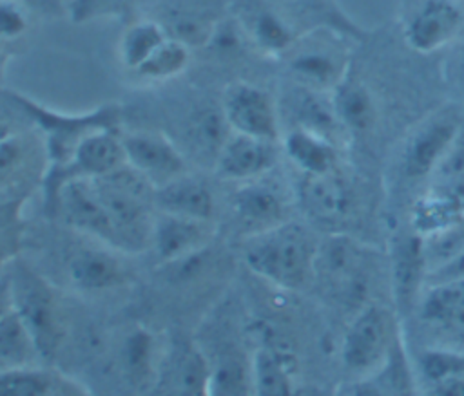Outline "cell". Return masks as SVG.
<instances>
[{"mask_svg":"<svg viewBox=\"0 0 464 396\" xmlns=\"http://www.w3.org/2000/svg\"><path fill=\"white\" fill-rule=\"evenodd\" d=\"M71 282L85 291H103L125 282L123 264L109 251L94 246H82L72 251L67 262Z\"/></svg>","mask_w":464,"mask_h":396,"instance_id":"obj_21","label":"cell"},{"mask_svg":"<svg viewBox=\"0 0 464 396\" xmlns=\"http://www.w3.org/2000/svg\"><path fill=\"white\" fill-rule=\"evenodd\" d=\"M167 38L169 33L160 20H140L132 24L120 42L121 63L136 72Z\"/></svg>","mask_w":464,"mask_h":396,"instance_id":"obj_30","label":"cell"},{"mask_svg":"<svg viewBox=\"0 0 464 396\" xmlns=\"http://www.w3.org/2000/svg\"><path fill=\"white\" fill-rule=\"evenodd\" d=\"M221 112L232 132L277 141L279 107L261 87L248 81L228 83L221 96Z\"/></svg>","mask_w":464,"mask_h":396,"instance_id":"obj_8","label":"cell"},{"mask_svg":"<svg viewBox=\"0 0 464 396\" xmlns=\"http://www.w3.org/2000/svg\"><path fill=\"white\" fill-rule=\"evenodd\" d=\"M446 76H448L450 83L464 98V40L450 54V58L446 61Z\"/></svg>","mask_w":464,"mask_h":396,"instance_id":"obj_36","label":"cell"},{"mask_svg":"<svg viewBox=\"0 0 464 396\" xmlns=\"http://www.w3.org/2000/svg\"><path fill=\"white\" fill-rule=\"evenodd\" d=\"M252 391V371L236 353L221 354L210 365L208 394H243Z\"/></svg>","mask_w":464,"mask_h":396,"instance_id":"obj_33","label":"cell"},{"mask_svg":"<svg viewBox=\"0 0 464 396\" xmlns=\"http://www.w3.org/2000/svg\"><path fill=\"white\" fill-rule=\"evenodd\" d=\"M118 369L123 380L136 387L147 389L156 385L161 358H158V347L154 336L141 327L129 331L118 349Z\"/></svg>","mask_w":464,"mask_h":396,"instance_id":"obj_22","label":"cell"},{"mask_svg":"<svg viewBox=\"0 0 464 396\" xmlns=\"http://www.w3.org/2000/svg\"><path fill=\"white\" fill-rule=\"evenodd\" d=\"M127 165L154 186L187 174V163L176 145L158 132H130L121 136Z\"/></svg>","mask_w":464,"mask_h":396,"instance_id":"obj_12","label":"cell"},{"mask_svg":"<svg viewBox=\"0 0 464 396\" xmlns=\"http://www.w3.org/2000/svg\"><path fill=\"white\" fill-rule=\"evenodd\" d=\"M232 208L236 219L248 228L250 233H257L285 221L281 197L272 188L257 183L239 188L234 195Z\"/></svg>","mask_w":464,"mask_h":396,"instance_id":"obj_24","label":"cell"},{"mask_svg":"<svg viewBox=\"0 0 464 396\" xmlns=\"http://www.w3.org/2000/svg\"><path fill=\"white\" fill-rule=\"evenodd\" d=\"M460 278H464V250L428 275V282H444V280H460Z\"/></svg>","mask_w":464,"mask_h":396,"instance_id":"obj_37","label":"cell"},{"mask_svg":"<svg viewBox=\"0 0 464 396\" xmlns=\"http://www.w3.org/2000/svg\"><path fill=\"white\" fill-rule=\"evenodd\" d=\"M299 201L306 215L323 224L341 222L353 204L348 183L335 172L304 175L299 184Z\"/></svg>","mask_w":464,"mask_h":396,"instance_id":"obj_17","label":"cell"},{"mask_svg":"<svg viewBox=\"0 0 464 396\" xmlns=\"http://www.w3.org/2000/svg\"><path fill=\"white\" fill-rule=\"evenodd\" d=\"M285 54L295 83L308 89L330 94L348 76L343 49L326 40H295Z\"/></svg>","mask_w":464,"mask_h":396,"instance_id":"obj_11","label":"cell"},{"mask_svg":"<svg viewBox=\"0 0 464 396\" xmlns=\"http://www.w3.org/2000/svg\"><path fill=\"white\" fill-rule=\"evenodd\" d=\"M415 311L420 324L437 336L431 345L464 351V278L428 282Z\"/></svg>","mask_w":464,"mask_h":396,"instance_id":"obj_9","label":"cell"},{"mask_svg":"<svg viewBox=\"0 0 464 396\" xmlns=\"http://www.w3.org/2000/svg\"><path fill=\"white\" fill-rule=\"evenodd\" d=\"M276 141L230 132L216 156V172L223 179H254L276 163Z\"/></svg>","mask_w":464,"mask_h":396,"instance_id":"obj_16","label":"cell"},{"mask_svg":"<svg viewBox=\"0 0 464 396\" xmlns=\"http://www.w3.org/2000/svg\"><path fill=\"white\" fill-rule=\"evenodd\" d=\"M462 134L459 110L444 107L422 119L404 141L401 165L408 179L433 177Z\"/></svg>","mask_w":464,"mask_h":396,"instance_id":"obj_5","label":"cell"},{"mask_svg":"<svg viewBox=\"0 0 464 396\" xmlns=\"http://www.w3.org/2000/svg\"><path fill=\"white\" fill-rule=\"evenodd\" d=\"M415 376L426 392L464 396V351L428 345L417 356Z\"/></svg>","mask_w":464,"mask_h":396,"instance_id":"obj_18","label":"cell"},{"mask_svg":"<svg viewBox=\"0 0 464 396\" xmlns=\"http://www.w3.org/2000/svg\"><path fill=\"white\" fill-rule=\"evenodd\" d=\"M370 251L348 235H332L319 242L315 277L328 295L346 306H366L370 288Z\"/></svg>","mask_w":464,"mask_h":396,"instance_id":"obj_2","label":"cell"},{"mask_svg":"<svg viewBox=\"0 0 464 396\" xmlns=\"http://www.w3.org/2000/svg\"><path fill=\"white\" fill-rule=\"evenodd\" d=\"M390 284L401 313L415 311L428 284V262L422 235L411 226L393 235L390 244Z\"/></svg>","mask_w":464,"mask_h":396,"instance_id":"obj_10","label":"cell"},{"mask_svg":"<svg viewBox=\"0 0 464 396\" xmlns=\"http://www.w3.org/2000/svg\"><path fill=\"white\" fill-rule=\"evenodd\" d=\"M401 338L395 313L377 302L359 307L352 318L343 344L341 358L346 369L362 378L375 372L390 356Z\"/></svg>","mask_w":464,"mask_h":396,"instance_id":"obj_3","label":"cell"},{"mask_svg":"<svg viewBox=\"0 0 464 396\" xmlns=\"http://www.w3.org/2000/svg\"><path fill=\"white\" fill-rule=\"evenodd\" d=\"M250 371L256 394H290L294 391L288 360L274 349H259L250 362Z\"/></svg>","mask_w":464,"mask_h":396,"instance_id":"obj_31","label":"cell"},{"mask_svg":"<svg viewBox=\"0 0 464 396\" xmlns=\"http://www.w3.org/2000/svg\"><path fill=\"white\" fill-rule=\"evenodd\" d=\"M460 219H464V206L460 201L446 188L433 183L417 197L411 208L410 226L424 237L440 231Z\"/></svg>","mask_w":464,"mask_h":396,"instance_id":"obj_27","label":"cell"},{"mask_svg":"<svg viewBox=\"0 0 464 396\" xmlns=\"http://www.w3.org/2000/svg\"><path fill=\"white\" fill-rule=\"evenodd\" d=\"M154 208L170 215L212 221L216 204L205 183L183 174L154 188Z\"/></svg>","mask_w":464,"mask_h":396,"instance_id":"obj_19","label":"cell"},{"mask_svg":"<svg viewBox=\"0 0 464 396\" xmlns=\"http://www.w3.org/2000/svg\"><path fill=\"white\" fill-rule=\"evenodd\" d=\"M65 170L58 174L56 188L71 177H102L127 165L123 139L114 128H98L78 141ZM54 195V193H53Z\"/></svg>","mask_w":464,"mask_h":396,"instance_id":"obj_13","label":"cell"},{"mask_svg":"<svg viewBox=\"0 0 464 396\" xmlns=\"http://www.w3.org/2000/svg\"><path fill=\"white\" fill-rule=\"evenodd\" d=\"M16 2H20V4H29V2H44V4H47V2H51V0H16Z\"/></svg>","mask_w":464,"mask_h":396,"instance_id":"obj_38","label":"cell"},{"mask_svg":"<svg viewBox=\"0 0 464 396\" xmlns=\"http://www.w3.org/2000/svg\"><path fill=\"white\" fill-rule=\"evenodd\" d=\"M210 363L190 342H176L161 358L154 391L208 394Z\"/></svg>","mask_w":464,"mask_h":396,"instance_id":"obj_15","label":"cell"},{"mask_svg":"<svg viewBox=\"0 0 464 396\" xmlns=\"http://www.w3.org/2000/svg\"><path fill=\"white\" fill-rule=\"evenodd\" d=\"M27 29L24 4L16 0H2V38L14 40Z\"/></svg>","mask_w":464,"mask_h":396,"instance_id":"obj_35","label":"cell"},{"mask_svg":"<svg viewBox=\"0 0 464 396\" xmlns=\"http://www.w3.org/2000/svg\"><path fill=\"white\" fill-rule=\"evenodd\" d=\"M11 99L16 101V105L27 116L36 119L34 123L47 134V154L54 165H58V168L69 161L74 146L82 137L98 128H114L120 119V110L112 105L100 107L82 116H65L36 105L20 94H11Z\"/></svg>","mask_w":464,"mask_h":396,"instance_id":"obj_6","label":"cell"},{"mask_svg":"<svg viewBox=\"0 0 464 396\" xmlns=\"http://www.w3.org/2000/svg\"><path fill=\"white\" fill-rule=\"evenodd\" d=\"M210 222L212 221H198L160 212L150 233V246L156 259L165 264L190 259L210 240Z\"/></svg>","mask_w":464,"mask_h":396,"instance_id":"obj_14","label":"cell"},{"mask_svg":"<svg viewBox=\"0 0 464 396\" xmlns=\"http://www.w3.org/2000/svg\"><path fill=\"white\" fill-rule=\"evenodd\" d=\"M464 29V0H411L402 14V36L420 54L457 42Z\"/></svg>","mask_w":464,"mask_h":396,"instance_id":"obj_7","label":"cell"},{"mask_svg":"<svg viewBox=\"0 0 464 396\" xmlns=\"http://www.w3.org/2000/svg\"><path fill=\"white\" fill-rule=\"evenodd\" d=\"M2 295L14 306L31 329L42 358L51 360L63 336L60 306L51 288L33 271L16 268L4 280Z\"/></svg>","mask_w":464,"mask_h":396,"instance_id":"obj_4","label":"cell"},{"mask_svg":"<svg viewBox=\"0 0 464 396\" xmlns=\"http://www.w3.org/2000/svg\"><path fill=\"white\" fill-rule=\"evenodd\" d=\"M40 354L36 340L14 309V306L2 295V316H0V362L2 369L20 367L33 363Z\"/></svg>","mask_w":464,"mask_h":396,"instance_id":"obj_28","label":"cell"},{"mask_svg":"<svg viewBox=\"0 0 464 396\" xmlns=\"http://www.w3.org/2000/svg\"><path fill=\"white\" fill-rule=\"evenodd\" d=\"M330 96L344 132L361 134L370 130L377 121V105L364 83L346 76Z\"/></svg>","mask_w":464,"mask_h":396,"instance_id":"obj_26","label":"cell"},{"mask_svg":"<svg viewBox=\"0 0 464 396\" xmlns=\"http://www.w3.org/2000/svg\"><path fill=\"white\" fill-rule=\"evenodd\" d=\"M326 94L328 92L314 90L295 83V89L286 99V108L295 118L294 127L308 128L332 139L335 134H339V130H344L337 119L332 96Z\"/></svg>","mask_w":464,"mask_h":396,"instance_id":"obj_25","label":"cell"},{"mask_svg":"<svg viewBox=\"0 0 464 396\" xmlns=\"http://www.w3.org/2000/svg\"><path fill=\"white\" fill-rule=\"evenodd\" d=\"M317 251L319 242L308 228L283 221L250 233L243 257L246 266L265 280L285 289H301L315 277Z\"/></svg>","mask_w":464,"mask_h":396,"instance_id":"obj_1","label":"cell"},{"mask_svg":"<svg viewBox=\"0 0 464 396\" xmlns=\"http://www.w3.org/2000/svg\"><path fill=\"white\" fill-rule=\"evenodd\" d=\"M424 253L428 262V275L451 260L459 251L464 250V219L453 222L451 226L424 235Z\"/></svg>","mask_w":464,"mask_h":396,"instance_id":"obj_34","label":"cell"},{"mask_svg":"<svg viewBox=\"0 0 464 396\" xmlns=\"http://www.w3.org/2000/svg\"><path fill=\"white\" fill-rule=\"evenodd\" d=\"M190 60V47L169 36L136 71L138 76L147 80H169L183 72Z\"/></svg>","mask_w":464,"mask_h":396,"instance_id":"obj_32","label":"cell"},{"mask_svg":"<svg viewBox=\"0 0 464 396\" xmlns=\"http://www.w3.org/2000/svg\"><path fill=\"white\" fill-rule=\"evenodd\" d=\"M243 29L250 40L263 51L285 54L297 40L292 27L270 7L256 4L243 13Z\"/></svg>","mask_w":464,"mask_h":396,"instance_id":"obj_29","label":"cell"},{"mask_svg":"<svg viewBox=\"0 0 464 396\" xmlns=\"http://www.w3.org/2000/svg\"><path fill=\"white\" fill-rule=\"evenodd\" d=\"M288 159L304 174L317 175L335 170L337 154L334 139L301 127H292L281 139Z\"/></svg>","mask_w":464,"mask_h":396,"instance_id":"obj_23","label":"cell"},{"mask_svg":"<svg viewBox=\"0 0 464 396\" xmlns=\"http://www.w3.org/2000/svg\"><path fill=\"white\" fill-rule=\"evenodd\" d=\"M0 387L5 394L22 396H69L87 392V387L63 372L34 363L2 369Z\"/></svg>","mask_w":464,"mask_h":396,"instance_id":"obj_20","label":"cell"}]
</instances>
